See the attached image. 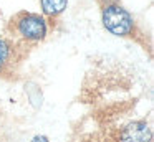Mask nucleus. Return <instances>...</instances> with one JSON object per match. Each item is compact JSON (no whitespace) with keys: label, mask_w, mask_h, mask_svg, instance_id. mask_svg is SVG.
<instances>
[{"label":"nucleus","mask_w":154,"mask_h":142,"mask_svg":"<svg viewBox=\"0 0 154 142\" xmlns=\"http://www.w3.org/2000/svg\"><path fill=\"white\" fill-rule=\"evenodd\" d=\"M48 28L50 25L43 15L20 10L8 18L5 25V35L28 48V46L45 41V38L48 36Z\"/></svg>","instance_id":"f257e3e1"},{"label":"nucleus","mask_w":154,"mask_h":142,"mask_svg":"<svg viewBox=\"0 0 154 142\" xmlns=\"http://www.w3.org/2000/svg\"><path fill=\"white\" fill-rule=\"evenodd\" d=\"M101 22L106 32L119 38L137 40L141 35L134 17L119 2H104L101 7Z\"/></svg>","instance_id":"f03ea898"},{"label":"nucleus","mask_w":154,"mask_h":142,"mask_svg":"<svg viewBox=\"0 0 154 142\" xmlns=\"http://www.w3.org/2000/svg\"><path fill=\"white\" fill-rule=\"evenodd\" d=\"M27 46L15 41L8 35H0V78H14L22 65Z\"/></svg>","instance_id":"7ed1b4c3"},{"label":"nucleus","mask_w":154,"mask_h":142,"mask_svg":"<svg viewBox=\"0 0 154 142\" xmlns=\"http://www.w3.org/2000/svg\"><path fill=\"white\" fill-rule=\"evenodd\" d=\"M114 142H152V132L144 119L131 121L118 131Z\"/></svg>","instance_id":"20e7f679"},{"label":"nucleus","mask_w":154,"mask_h":142,"mask_svg":"<svg viewBox=\"0 0 154 142\" xmlns=\"http://www.w3.org/2000/svg\"><path fill=\"white\" fill-rule=\"evenodd\" d=\"M68 7V0H40V8L42 15L47 18L48 25H53L55 20H58V17L63 15L65 10Z\"/></svg>","instance_id":"39448f33"},{"label":"nucleus","mask_w":154,"mask_h":142,"mask_svg":"<svg viewBox=\"0 0 154 142\" xmlns=\"http://www.w3.org/2000/svg\"><path fill=\"white\" fill-rule=\"evenodd\" d=\"M32 142H50V140H48L45 135H35V137L32 139Z\"/></svg>","instance_id":"423d86ee"}]
</instances>
